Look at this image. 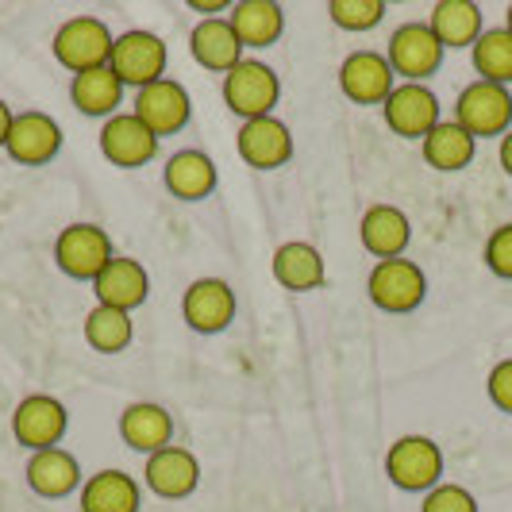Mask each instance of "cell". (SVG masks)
I'll return each instance as SVG.
<instances>
[{"label": "cell", "mask_w": 512, "mask_h": 512, "mask_svg": "<svg viewBox=\"0 0 512 512\" xmlns=\"http://www.w3.org/2000/svg\"><path fill=\"white\" fill-rule=\"evenodd\" d=\"M101 154L120 170H139L158 154V135L135 112H116L101 128Z\"/></svg>", "instance_id": "2e32d148"}, {"label": "cell", "mask_w": 512, "mask_h": 512, "mask_svg": "<svg viewBox=\"0 0 512 512\" xmlns=\"http://www.w3.org/2000/svg\"><path fill=\"white\" fill-rule=\"evenodd\" d=\"M486 393H489V401H493V409H501L512 416V359H501L489 370Z\"/></svg>", "instance_id": "e575fe53"}, {"label": "cell", "mask_w": 512, "mask_h": 512, "mask_svg": "<svg viewBox=\"0 0 512 512\" xmlns=\"http://www.w3.org/2000/svg\"><path fill=\"white\" fill-rule=\"evenodd\" d=\"M420 151H424V162L432 170H439V174H459V170H466L474 162L478 139L466 128H459L455 120H439L436 128H432V135L420 143Z\"/></svg>", "instance_id": "83f0119b"}, {"label": "cell", "mask_w": 512, "mask_h": 512, "mask_svg": "<svg viewBox=\"0 0 512 512\" xmlns=\"http://www.w3.org/2000/svg\"><path fill=\"white\" fill-rule=\"evenodd\" d=\"M166 62H170V51L166 43L154 35V31H143V27H131L124 35H116V47H112V74L124 81V89H143V85H154L166 77Z\"/></svg>", "instance_id": "52a82bcc"}, {"label": "cell", "mask_w": 512, "mask_h": 512, "mask_svg": "<svg viewBox=\"0 0 512 512\" xmlns=\"http://www.w3.org/2000/svg\"><path fill=\"white\" fill-rule=\"evenodd\" d=\"M231 27L243 47H274L285 31V12L278 0H235L228 12Z\"/></svg>", "instance_id": "d4e9b609"}, {"label": "cell", "mask_w": 512, "mask_h": 512, "mask_svg": "<svg viewBox=\"0 0 512 512\" xmlns=\"http://www.w3.org/2000/svg\"><path fill=\"white\" fill-rule=\"evenodd\" d=\"M385 12H389L385 0H332L328 4L332 24L343 27V31H370V27L382 24Z\"/></svg>", "instance_id": "1f68e13d"}, {"label": "cell", "mask_w": 512, "mask_h": 512, "mask_svg": "<svg viewBox=\"0 0 512 512\" xmlns=\"http://www.w3.org/2000/svg\"><path fill=\"white\" fill-rule=\"evenodd\" d=\"M189 51L197 58V66H205L212 74H231L243 62V43L235 35L228 16H212L189 31Z\"/></svg>", "instance_id": "ffe728a7"}, {"label": "cell", "mask_w": 512, "mask_h": 512, "mask_svg": "<svg viewBox=\"0 0 512 512\" xmlns=\"http://www.w3.org/2000/svg\"><path fill=\"white\" fill-rule=\"evenodd\" d=\"M116 258V247H112V235L97 224H70V228L58 231L54 239V262L66 278L74 282H97L104 266Z\"/></svg>", "instance_id": "277c9868"}, {"label": "cell", "mask_w": 512, "mask_h": 512, "mask_svg": "<svg viewBox=\"0 0 512 512\" xmlns=\"http://www.w3.org/2000/svg\"><path fill=\"white\" fill-rule=\"evenodd\" d=\"M428 27L436 31V39L443 43V51H462V47H474L482 39V8L474 0H439L432 4V16Z\"/></svg>", "instance_id": "4316f807"}, {"label": "cell", "mask_w": 512, "mask_h": 512, "mask_svg": "<svg viewBox=\"0 0 512 512\" xmlns=\"http://www.w3.org/2000/svg\"><path fill=\"white\" fill-rule=\"evenodd\" d=\"M235 289L224 278H197L181 293V316L197 335H220L235 324Z\"/></svg>", "instance_id": "8fae6325"}, {"label": "cell", "mask_w": 512, "mask_h": 512, "mask_svg": "<svg viewBox=\"0 0 512 512\" xmlns=\"http://www.w3.org/2000/svg\"><path fill=\"white\" fill-rule=\"evenodd\" d=\"M27 486L35 489L39 497H47V501H62L70 493H81L85 474H81V462L66 447H51V451L31 455V462H27Z\"/></svg>", "instance_id": "44dd1931"}, {"label": "cell", "mask_w": 512, "mask_h": 512, "mask_svg": "<svg viewBox=\"0 0 512 512\" xmlns=\"http://www.w3.org/2000/svg\"><path fill=\"white\" fill-rule=\"evenodd\" d=\"M112 47H116V35L97 16H74V20H66L54 31V58L70 74H85V70L108 66L112 62Z\"/></svg>", "instance_id": "3957f363"}, {"label": "cell", "mask_w": 512, "mask_h": 512, "mask_svg": "<svg viewBox=\"0 0 512 512\" xmlns=\"http://www.w3.org/2000/svg\"><path fill=\"white\" fill-rule=\"evenodd\" d=\"M470 62H474V74L478 81L489 85H512V31L505 27H489L482 31V39L470 47Z\"/></svg>", "instance_id": "f546056e"}, {"label": "cell", "mask_w": 512, "mask_h": 512, "mask_svg": "<svg viewBox=\"0 0 512 512\" xmlns=\"http://www.w3.org/2000/svg\"><path fill=\"white\" fill-rule=\"evenodd\" d=\"M455 124L474 139H501L505 131H512V93L505 85L470 81L455 101Z\"/></svg>", "instance_id": "8992f818"}, {"label": "cell", "mask_w": 512, "mask_h": 512, "mask_svg": "<svg viewBox=\"0 0 512 512\" xmlns=\"http://www.w3.org/2000/svg\"><path fill=\"white\" fill-rule=\"evenodd\" d=\"M235 151L251 170H282L293 158V131L278 116L247 120L235 135Z\"/></svg>", "instance_id": "e0dca14e"}, {"label": "cell", "mask_w": 512, "mask_h": 512, "mask_svg": "<svg viewBox=\"0 0 512 512\" xmlns=\"http://www.w3.org/2000/svg\"><path fill=\"white\" fill-rule=\"evenodd\" d=\"M339 89L351 104H385V97L397 89V74L389 66V58L378 51H355L343 58L339 66Z\"/></svg>", "instance_id": "9a60e30c"}, {"label": "cell", "mask_w": 512, "mask_h": 512, "mask_svg": "<svg viewBox=\"0 0 512 512\" xmlns=\"http://www.w3.org/2000/svg\"><path fill=\"white\" fill-rule=\"evenodd\" d=\"M162 181H166L170 197H178V201H205V197H212L220 174H216V162L205 151L189 147V151L170 154V162L162 170Z\"/></svg>", "instance_id": "cb8c5ba5"}, {"label": "cell", "mask_w": 512, "mask_h": 512, "mask_svg": "<svg viewBox=\"0 0 512 512\" xmlns=\"http://www.w3.org/2000/svg\"><path fill=\"white\" fill-rule=\"evenodd\" d=\"M85 339H89V347L101 351V355H120V351H128L131 339H135L131 312L97 305L89 316H85Z\"/></svg>", "instance_id": "4dcf8cb0"}, {"label": "cell", "mask_w": 512, "mask_h": 512, "mask_svg": "<svg viewBox=\"0 0 512 512\" xmlns=\"http://www.w3.org/2000/svg\"><path fill=\"white\" fill-rule=\"evenodd\" d=\"M58 151H62V128H58L54 116L39 112V108L16 112L8 143H4V154L16 166H47L58 158Z\"/></svg>", "instance_id": "7c38bea8"}, {"label": "cell", "mask_w": 512, "mask_h": 512, "mask_svg": "<svg viewBox=\"0 0 512 512\" xmlns=\"http://www.w3.org/2000/svg\"><path fill=\"white\" fill-rule=\"evenodd\" d=\"M486 266L497 278L512 282V224H501L486 239Z\"/></svg>", "instance_id": "836d02e7"}, {"label": "cell", "mask_w": 512, "mask_h": 512, "mask_svg": "<svg viewBox=\"0 0 512 512\" xmlns=\"http://www.w3.org/2000/svg\"><path fill=\"white\" fill-rule=\"evenodd\" d=\"M120 436L131 451L154 455L174 443V416L154 401H131L128 409L120 412Z\"/></svg>", "instance_id": "7402d4cb"}, {"label": "cell", "mask_w": 512, "mask_h": 512, "mask_svg": "<svg viewBox=\"0 0 512 512\" xmlns=\"http://www.w3.org/2000/svg\"><path fill=\"white\" fill-rule=\"evenodd\" d=\"M497 158H501V170L512 178V131L501 135V154H497Z\"/></svg>", "instance_id": "8d00e7d4"}, {"label": "cell", "mask_w": 512, "mask_h": 512, "mask_svg": "<svg viewBox=\"0 0 512 512\" xmlns=\"http://www.w3.org/2000/svg\"><path fill=\"white\" fill-rule=\"evenodd\" d=\"M224 104L247 124V120H262V116H274V104L282 101V81L278 74L258 62V58H243L231 74H224Z\"/></svg>", "instance_id": "6da1fadb"}, {"label": "cell", "mask_w": 512, "mask_h": 512, "mask_svg": "<svg viewBox=\"0 0 512 512\" xmlns=\"http://www.w3.org/2000/svg\"><path fill=\"white\" fill-rule=\"evenodd\" d=\"M385 474L405 493H428L443 482V451L432 436H401L385 451Z\"/></svg>", "instance_id": "5b68a950"}, {"label": "cell", "mask_w": 512, "mask_h": 512, "mask_svg": "<svg viewBox=\"0 0 512 512\" xmlns=\"http://www.w3.org/2000/svg\"><path fill=\"white\" fill-rule=\"evenodd\" d=\"M420 512H478V497H474L466 486L439 482L436 489H428V493H424Z\"/></svg>", "instance_id": "d6a6232c"}, {"label": "cell", "mask_w": 512, "mask_h": 512, "mask_svg": "<svg viewBox=\"0 0 512 512\" xmlns=\"http://www.w3.org/2000/svg\"><path fill=\"white\" fill-rule=\"evenodd\" d=\"M443 54L447 51H443V43H439L436 31L428 24H401L389 35V47H385L393 74L405 77V81H416V85H424L432 74H439Z\"/></svg>", "instance_id": "9c48e42d"}, {"label": "cell", "mask_w": 512, "mask_h": 512, "mask_svg": "<svg viewBox=\"0 0 512 512\" xmlns=\"http://www.w3.org/2000/svg\"><path fill=\"white\" fill-rule=\"evenodd\" d=\"M70 101H74V108L85 112V116L112 120V116L120 112V104H124V81L112 74V66L74 74V81H70Z\"/></svg>", "instance_id": "f1b7e54d"}, {"label": "cell", "mask_w": 512, "mask_h": 512, "mask_svg": "<svg viewBox=\"0 0 512 512\" xmlns=\"http://www.w3.org/2000/svg\"><path fill=\"white\" fill-rule=\"evenodd\" d=\"M382 116H385V128L401 139H428L432 128L439 120V97L428 89V85H416V81H401L382 104Z\"/></svg>", "instance_id": "30bf717a"}, {"label": "cell", "mask_w": 512, "mask_h": 512, "mask_svg": "<svg viewBox=\"0 0 512 512\" xmlns=\"http://www.w3.org/2000/svg\"><path fill=\"white\" fill-rule=\"evenodd\" d=\"M366 297L389 316H409L428 297V274L412 258H385L366 278Z\"/></svg>", "instance_id": "7a4b0ae2"}, {"label": "cell", "mask_w": 512, "mask_h": 512, "mask_svg": "<svg viewBox=\"0 0 512 512\" xmlns=\"http://www.w3.org/2000/svg\"><path fill=\"white\" fill-rule=\"evenodd\" d=\"M505 31H512V4L505 8Z\"/></svg>", "instance_id": "74e56055"}, {"label": "cell", "mask_w": 512, "mask_h": 512, "mask_svg": "<svg viewBox=\"0 0 512 512\" xmlns=\"http://www.w3.org/2000/svg\"><path fill=\"white\" fill-rule=\"evenodd\" d=\"M143 482L162 501H185L189 493H197V486H201V462H197V455L189 447L170 443V447L147 455Z\"/></svg>", "instance_id": "5bb4252c"}, {"label": "cell", "mask_w": 512, "mask_h": 512, "mask_svg": "<svg viewBox=\"0 0 512 512\" xmlns=\"http://www.w3.org/2000/svg\"><path fill=\"white\" fill-rule=\"evenodd\" d=\"M97 305L120 308V312H135L139 305H147L151 297V274L143 262H135L128 255H116L93 282Z\"/></svg>", "instance_id": "ac0fdd59"}, {"label": "cell", "mask_w": 512, "mask_h": 512, "mask_svg": "<svg viewBox=\"0 0 512 512\" xmlns=\"http://www.w3.org/2000/svg\"><path fill=\"white\" fill-rule=\"evenodd\" d=\"M12 120H16V112L8 108V101L0 97V151H4V143H8V131H12Z\"/></svg>", "instance_id": "d590c367"}, {"label": "cell", "mask_w": 512, "mask_h": 512, "mask_svg": "<svg viewBox=\"0 0 512 512\" xmlns=\"http://www.w3.org/2000/svg\"><path fill=\"white\" fill-rule=\"evenodd\" d=\"M274 278L282 289L289 293H312V289H320V285L328 282V266H324V255L305 243V239H289L282 243L278 251H274Z\"/></svg>", "instance_id": "603a6c76"}, {"label": "cell", "mask_w": 512, "mask_h": 512, "mask_svg": "<svg viewBox=\"0 0 512 512\" xmlns=\"http://www.w3.org/2000/svg\"><path fill=\"white\" fill-rule=\"evenodd\" d=\"M66 424H70V412L51 393H31L12 412V436L31 455L58 447L62 436H66Z\"/></svg>", "instance_id": "ba28073f"}, {"label": "cell", "mask_w": 512, "mask_h": 512, "mask_svg": "<svg viewBox=\"0 0 512 512\" xmlns=\"http://www.w3.org/2000/svg\"><path fill=\"white\" fill-rule=\"evenodd\" d=\"M143 489L124 470H97L81 486V512H139Z\"/></svg>", "instance_id": "484cf974"}, {"label": "cell", "mask_w": 512, "mask_h": 512, "mask_svg": "<svg viewBox=\"0 0 512 512\" xmlns=\"http://www.w3.org/2000/svg\"><path fill=\"white\" fill-rule=\"evenodd\" d=\"M359 239L378 262H385V258H405V251H409L412 243V224L397 205H370L362 212Z\"/></svg>", "instance_id": "d6986e66"}, {"label": "cell", "mask_w": 512, "mask_h": 512, "mask_svg": "<svg viewBox=\"0 0 512 512\" xmlns=\"http://www.w3.org/2000/svg\"><path fill=\"white\" fill-rule=\"evenodd\" d=\"M131 112H135V116H139V120H143L158 139H162V135H178V131L189 124L193 104H189V93L181 89V81L162 77V81H154V85L135 89V97H131Z\"/></svg>", "instance_id": "4fadbf2b"}]
</instances>
